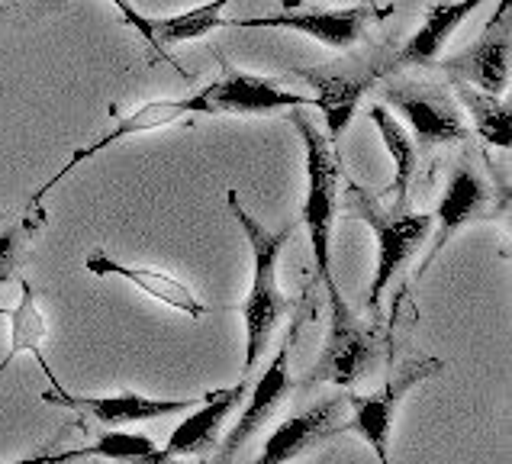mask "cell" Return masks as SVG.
Returning a JSON list of instances; mask_svg holds the SVG:
<instances>
[{"instance_id":"cell-1","label":"cell","mask_w":512,"mask_h":464,"mask_svg":"<svg viewBox=\"0 0 512 464\" xmlns=\"http://www.w3.org/2000/svg\"><path fill=\"white\" fill-rule=\"evenodd\" d=\"M226 203L245 232L248 249H252V287L245 297V374H252L271 342V332L290 313V300L277 287V261L300 229V220H290L287 226L271 232L242 207L236 191H226Z\"/></svg>"},{"instance_id":"cell-2","label":"cell","mask_w":512,"mask_h":464,"mask_svg":"<svg viewBox=\"0 0 512 464\" xmlns=\"http://www.w3.org/2000/svg\"><path fill=\"white\" fill-rule=\"evenodd\" d=\"M290 123L297 126V133L303 139V152H306L303 155L306 158V200H303L300 223L310 232L316 281L326 287L329 307H335V303L345 300L332 274V226H335V213H339L342 158L335 152V145L329 142V136L310 120V113L303 107L290 110Z\"/></svg>"},{"instance_id":"cell-3","label":"cell","mask_w":512,"mask_h":464,"mask_svg":"<svg viewBox=\"0 0 512 464\" xmlns=\"http://www.w3.org/2000/svg\"><path fill=\"white\" fill-rule=\"evenodd\" d=\"M345 207L355 220L368 223L377 239V265H374V281L368 290V310L371 316H377L380 300H384L393 278L403 271L409 258H416V252L432 236L435 216L409 210V203L380 200L377 194L364 191L355 181L345 187Z\"/></svg>"},{"instance_id":"cell-4","label":"cell","mask_w":512,"mask_h":464,"mask_svg":"<svg viewBox=\"0 0 512 464\" xmlns=\"http://www.w3.org/2000/svg\"><path fill=\"white\" fill-rule=\"evenodd\" d=\"M393 46H377L368 52H348L342 58L313 68H297L294 78L313 87V104L323 113L329 142L345 136L348 123L355 120L361 100L371 94V87L380 78H390Z\"/></svg>"},{"instance_id":"cell-5","label":"cell","mask_w":512,"mask_h":464,"mask_svg":"<svg viewBox=\"0 0 512 464\" xmlns=\"http://www.w3.org/2000/svg\"><path fill=\"white\" fill-rule=\"evenodd\" d=\"M490 162H477L471 155H461L448 171L445 194L435 207V242L429 255L422 258V265L416 268V278H422L435 261L442 255V249L458 236L464 226L484 223V220H500L506 216L509 194L503 181H490Z\"/></svg>"},{"instance_id":"cell-6","label":"cell","mask_w":512,"mask_h":464,"mask_svg":"<svg viewBox=\"0 0 512 464\" xmlns=\"http://www.w3.org/2000/svg\"><path fill=\"white\" fill-rule=\"evenodd\" d=\"M445 371V361L432 355H409L397 361V368L387 377V384L374 394H355L345 387V400L351 410V429L374 448L377 461H390V429L397 419L403 400L413 394L419 384L432 381Z\"/></svg>"},{"instance_id":"cell-7","label":"cell","mask_w":512,"mask_h":464,"mask_svg":"<svg viewBox=\"0 0 512 464\" xmlns=\"http://www.w3.org/2000/svg\"><path fill=\"white\" fill-rule=\"evenodd\" d=\"M397 7H377V4H355V7H332V10H300V0H284V13H268V17H248V20H226V26L252 29H290V33L310 36L316 42H323L329 49L348 52L358 42L368 39V29L390 20Z\"/></svg>"},{"instance_id":"cell-8","label":"cell","mask_w":512,"mask_h":464,"mask_svg":"<svg viewBox=\"0 0 512 464\" xmlns=\"http://www.w3.org/2000/svg\"><path fill=\"white\" fill-rule=\"evenodd\" d=\"M384 104L400 110L416 139L419 155L451 142H467V123L461 116V104L451 97L448 87L429 81H387Z\"/></svg>"},{"instance_id":"cell-9","label":"cell","mask_w":512,"mask_h":464,"mask_svg":"<svg viewBox=\"0 0 512 464\" xmlns=\"http://www.w3.org/2000/svg\"><path fill=\"white\" fill-rule=\"evenodd\" d=\"M380 358V339L374 326H364V319L348 307L335 303L332 326L319 355L316 368L306 377V384H332V387H355L361 377H368Z\"/></svg>"},{"instance_id":"cell-10","label":"cell","mask_w":512,"mask_h":464,"mask_svg":"<svg viewBox=\"0 0 512 464\" xmlns=\"http://www.w3.org/2000/svg\"><path fill=\"white\" fill-rule=\"evenodd\" d=\"M306 316H310V310L300 307V313L294 316V323H290V329H287L281 348H277L274 358L268 361V371L255 381L252 397H248V403L239 413V423L229 429V435L223 439V448H219V458L223 461H229L248 439H252V435H258L261 429H265L271 423V416L290 400V394H294L297 381H294V371H290V365H294L290 358H294V348L300 342Z\"/></svg>"},{"instance_id":"cell-11","label":"cell","mask_w":512,"mask_h":464,"mask_svg":"<svg viewBox=\"0 0 512 464\" xmlns=\"http://www.w3.org/2000/svg\"><path fill=\"white\" fill-rule=\"evenodd\" d=\"M190 116H213L210 113V104L203 100V94H190V97H158V100H149V104H142L139 110H133L129 116H123L120 123H116L110 133H104L100 139H94L91 145H84V149H75L71 152L68 162L58 168L52 178L39 187V191L29 197V207H36V203H42V197L52 194L58 184H62L71 171H75L78 165L91 162L94 155H100L104 149H110V145L123 142L126 136H139V133H152V129H165V126H174L181 120H190Z\"/></svg>"},{"instance_id":"cell-12","label":"cell","mask_w":512,"mask_h":464,"mask_svg":"<svg viewBox=\"0 0 512 464\" xmlns=\"http://www.w3.org/2000/svg\"><path fill=\"white\" fill-rule=\"evenodd\" d=\"M509 52H512V29H509V0H500V7L490 17L471 46L451 58H438V65L461 84H471L477 91L503 94L509 87Z\"/></svg>"},{"instance_id":"cell-13","label":"cell","mask_w":512,"mask_h":464,"mask_svg":"<svg viewBox=\"0 0 512 464\" xmlns=\"http://www.w3.org/2000/svg\"><path fill=\"white\" fill-rule=\"evenodd\" d=\"M219 78L203 87V100L210 104V113H229V116H268L281 110H294L313 104V97L284 91L274 78H261L252 71H242L236 65H229L226 58H219Z\"/></svg>"},{"instance_id":"cell-14","label":"cell","mask_w":512,"mask_h":464,"mask_svg":"<svg viewBox=\"0 0 512 464\" xmlns=\"http://www.w3.org/2000/svg\"><path fill=\"white\" fill-rule=\"evenodd\" d=\"M342 432H351V410H348L345 394L323 397L319 403H313L310 410L284 419V423L268 435L265 448H261V464H284L290 458H300L310 452V448L323 445Z\"/></svg>"},{"instance_id":"cell-15","label":"cell","mask_w":512,"mask_h":464,"mask_svg":"<svg viewBox=\"0 0 512 464\" xmlns=\"http://www.w3.org/2000/svg\"><path fill=\"white\" fill-rule=\"evenodd\" d=\"M42 400L52 406H62L71 413L91 416L94 423L116 429V426H133L145 423V419H162L171 413H187L200 403V397H184V400H158V397H142V394H116V397H81L68 394L62 384H52V390L42 394Z\"/></svg>"},{"instance_id":"cell-16","label":"cell","mask_w":512,"mask_h":464,"mask_svg":"<svg viewBox=\"0 0 512 464\" xmlns=\"http://www.w3.org/2000/svg\"><path fill=\"white\" fill-rule=\"evenodd\" d=\"M242 400H245V381L236 387H216L210 394H203L194 410H187L190 416L174 426V432L168 435V445L162 448L165 461L184 455H210V448L219 442L223 423L232 416V410H239Z\"/></svg>"},{"instance_id":"cell-17","label":"cell","mask_w":512,"mask_h":464,"mask_svg":"<svg viewBox=\"0 0 512 464\" xmlns=\"http://www.w3.org/2000/svg\"><path fill=\"white\" fill-rule=\"evenodd\" d=\"M84 268L94 274V278H120L126 284H133L136 290H142L145 297H152L158 303H165L168 310H178L190 319L207 316V303H203L194 290H190L184 281L171 278V274L158 271V268H139V265H126V261L107 255L104 249H94L84 258Z\"/></svg>"},{"instance_id":"cell-18","label":"cell","mask_w":512,"mask_h":464,"mask_svg":"<svg viewBox=\"0 0 512 464\" xmlns=\"http://www.w3.org/2000/svg\"><path fill=\"white\" fill-rule=\"evenodd\" d=\"M480 4H484V0H432L426 7V17H422V26L403 42L400 49H393L390 75H397L400 68L438 65L448 39L458 33V26L471 17Z\"/></svg>"},{"instance_id":"cell-19","label":"cell","mask_w":512,"mask_h":464,"mask_svg":"<svg viewBox=\"0 0 512 464\" xmlns=\"http://www.w3.org/2000/svg\"><path fill=\"white\" fill-rule=\"evenodd\" d=\"M0 316H4L7 323H10V348H7L4 361H0V374L10 368L13 358L29 352V355L39 361V368L46 371L49 384H58L55 371L49 368L46 355H42V345H46V339H49V326H46V316H42V310H39L33 281H29V278L20 281V300H17V307H13V310H0Z\"/></svg>"},{"instance_id":"cell-20","label":"cell","mask_w":512,"mask_h":464,"mask_svg":"<svg viewBox=\"0 0 512 464\" xmlns=\"http://www.w3.org/2000/svg\"><path fill=\"white\" fill-rule=\"evenodd\" d=\"M368 120L374 123L377 136L384 139V149L393 158V181H390V200L393 203H409V194H413L416 174H419V149L416 139L409 136V129L390 113L387 104H374L368 110Z\"/></svg>"},{"instance_id":"cell-21","label":"cell","mask_w":512,"mask_h":464,"mask_svg":"<svg viewBox=\"0 0 512 464\" xmlns=\"http://www.w3.org/2000/svg\"><path fill=\"white\" fill-rule=\"evenodd\" d=\"M455 97L458 104L471 113V123L480 133L487 145L493 149H512V107L509 100H503L500 94H487V91H477L471 84H461L455 81Z\"/></svg>"},{"instance_id":"cell-22","label":"cell","mask_w":512,"mask_h":464,"mask_svg":"<svg viewBox=\"0 0 512 464\" xmlns=\"http://www.w3.org/2000/svg\"><path fill=\"white\" fill-rule=\"evenodd\" d=\"M33 458H49V461H71V458H110V461H149L158 464L165 461L162 448L155 439L142 432H100L91 445L71 448V452H39Z\"/></svg>"},{"instance_id":"cell-23","label":"cell","mask_w":512,"mask_h":464,"mask_svg":"<svg viewBox=\"0 0 512 464\" xmlns=\"http://www.w3.org/2000/svg\"><path fill=\"white\" fill-rule=\"evenodd\" d=\"M226 4H232V0H210V4H200L194 10L174 13V17L152 20L155 36H158V42H162V49L181 46V42L203 39V36H210L213 29L226 26V20H223Z\"/></svg>"},{"instance_id":"cell-24","label":"cell","mask_w":512,"mask_h":464,"mask_svg":"<svg viewBox=\"0 0 512 464\" xmlns=\"http://www.w3.org/2000/svg\"><path fill=\"white\" fill-rule=\"evenodd\" d=\"M46 223H49V213L36 203L20 220L0 226V287L20 271V265L26 261L29 249H33V242L39 239V232L46 229Z\"/></svg>"},{"instance_id":"cell-25","label":"cell","mask_w":512,"mask_h":464,"mask_svg":"<svg viewBox=\"0 0 512 464\" xmlns=\"http://www.w3.org/2000/svg\"><path fill=\"white\" fill-rule=\"evenodd\" d=\"M110 4L116 7V10H120V17H123V23L126 26H133L136 29V33L145 39V42H149V46H152V52H158V58H162V62H168L174 71H178V75L181 78H194V75H190V71L181 65V62H174V55L168 52V49H162V42H158V36H155V26H152V17H145V13L133 4V0H110Z\"/></svg>"},{"instance_id":"cell-26","label":"cell","mask_w":512,"mask_h":464,"mask_svg":"<svg viewBox=\"0 0 512 464\" xmlns=\"http://www.w3.org/2000/svg\"><path fill=\"white\" fill-rule=\"evenodd\" d=\"M368 4H377V0H368Z\"/></svg>"}]
</instances>
